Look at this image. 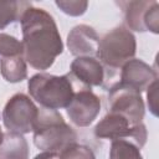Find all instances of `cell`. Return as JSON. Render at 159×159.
Segmentation results:
<instances>
[{
  "label": "cell",
  "instance_id": "1",
  "mask_svg": "<svg viewBox=\"0 0 159 159\" xmlns=\"http://www.w3.org/2000/svg\"><path fill=\"white\" fill-rule=\"evenodd\" d=\"M20 24L26 63L35 70H48L63 52V42L55 19L46 10L30 6L22 14Z\"/></svg>",
  "mask_w": 159,
  "mask_h": 159
},
{
  "label": "cell",
  "instance_id": "2",
  "mask_svg": "<svg viewBox=\"0 0 159 159\" xmlns=\"http://www.w3.org/2000/svg\"><path fill=\"white\" fill-rule=\"evenodd\" d=\"M81 87L84 86L80 83L71 72L62 76L40 72L27 81L30 97L42 108L53 111L67 108L75 92Z\"/></svg>",
  "mask_w": 159,
  "mask_h": 159
},
{
  "label": "cell",
  "instance_id": "3",
  "mask_svg": "<svg viewBox=\"0 0 159 159\" xmlns=\"http://www.w3.org/2000/svg\"><path fill=\"white\" fill-rule=\"evenodd\" d=\"M34 144L42 152L60 153L77 142V133L67 124L58 111L40 108L34 127Z\"/></svg>",
  "mask_w": 159,
  "mask_h": 159
},
{
  "label": "cell",
  "instance_id": "4",
  "mask_svg": "<svg viewBox=\"0 0 159 159\" xmlns=\"http://www.w3.org/2000/svg\"><path fill=\"white\" fill-rule=\"evenodd\" d=\"M137 52L135 36L124 26H117L99 39L97 58L104 68L118 70L134 58Z\"/></svg>",
  "mask_w": 159,
  "mask_h": 159
},
{
  "label": "cell",
  "instance_id": "5",
  "mask_svg": "<svg viewBox=\"0 0 159 159\" xmlns=\"http://www.w3.org/2000/svg\"><path fill=\"white\" fill-rule=\"evenodd\" d=\"M93 133L97 138L101 139H124L135 144L142 149L148 138L147 127L142 123L133 124L129 119L119 113L108 112L94 127Z\"/></svg>",
  "mask_w": 159,
  "mask_h": 159
},
{
  "label": "cell",
  "instance_id": "6",
  "mask_svg": "<svg viewBox=\"0 0 159 159\" xmlns=\"http://www.w3.org/2000/svg\"><path fill=\"white\" fill-rule=\"evenodd\" d=\"M37 117L39 108L25 93L11 96L1 113V119L7 132L22 135L34 130Z\"/></svg>",
  "mask_w": 159,
  "mask_h": 159
},
{
  "label": "cell",
  "instance_id": "7",
  "mask_svg": "<svg viewBox=\"0 0 159 159\" xmlns=\"http://www.w3.org/2000/svg\"><path fill=\"white\" fill-rule=\"evenodd\" d=\"M124 14L128 30L159 34V4L155 0H129L117 2Z\"/></svg>",
  "mask_w": 159,
  "mask_h": 159
},
{
  "label": "cell",
  "instance_id": "8",
  "mask_svg": "<svg viewBox=\"0 0 159 159\" xmlns=\"http://www.w3.org/2000/svg\"><path fill=\"white\" fill-rule=\"evenodd\" d=\"M108 106V112L119 113L129 119L133 124L142 123L144 118L145 106L142 94L135 89L119 84L118 82L109 87Z\"/></svg>",
  "mask_w": 159,
  "mask_h": 159
},
{
  "label": "cell",
  "instance_id": "9",
  "mask_svg": "<svg viewBox=\"0 0 159 159\" xmlns=\"http://www.w3.org/2000/svg\"><path fill=\"white\" fill-rule=\"evenodd\" d=\"M70 120L77 127H88L101 112V99L91 88H78L66 108Z\"/></svg>",
  "mask_w": 159,
  "mask_h": 159
},
{
  "label": "cell",
  "instance_id": "10",
  "mask_svg": "<svg viewBox=\"0 0 159 159\" xmlns=\"http://www.w3.org/2000/svg\"><path fill=\"white\" fill-rule=\"evenodd\" d=\"M157 80L158 73L152 66L140 58H132L120 67L118 83L142 93Z\"/></svg>",
  "mask_w": 159,
  "mask_h": 159
},
{
  "label": "cell",
  "instance_id": "11",
  "mask_svg": "<svg viewBox=\"0 0 159 159\" xmlns=\"http://www.w3.org/2000/svg\"><path fill=\"white\" fill-rule=\"evenodd\" d=\"M66 43L71 55L76 57H96L99 36L93 27L81 24L72 27L67 35Z\"/></svg>",
  "mask_w": 159,
  "mask_h": 159
},
{
  "label": "cell",
  "instance_id": "12",
  "mask_svg": "<svg viewBox=\"0 0 159 159\" xmlns=\"http://www.w3.org/2000/svg\"><path fill=\"white\" fill-rule=\"evenodd\" d=\"M70 72L88 88L102 86L106 78V68L97 57H76L71 63Z\"/></svg>",
  "mask_w": 159,
  "mask_h": 159
},
{
  "label": "cell",
  "instance_id": "13",
  "mask_svg": "<svg viewBox=\"0 0 159 159\" xmlns=\"http://www.w3.org/2000/svg\"><path fill=\"white\" fill-rule=\"evenodd\" d=\"M30 149L22 134L6 132L0 144V159H29Z\"/></svg>",
  "mask_w": 159,
  "mask_h": 159
},
{
  "label": "cell",
  "instance_id": "14",
  "mask_svg": "<svg viewBox=\"0 0 159 159\" xmlns=\"http://www.w3.org/2000/svg\"><path fill=\"white\" fill-rule=\"evenodd\" d=\"M0 73L6 82L19 83L27 77V66L24 56L0 58Z\"/></svg>",
  "mask_w": 159,
  "mask_h": 159
},
{
  "label": "cell",
  "instance_id": "15",
  "mask_svg": "<svg viewBox=\"0 0 159 159\" xmlns=\"http://www.w3.org/2000/svg\"><path fill=\"white\" fill-rule=\"evenodd\" d=\"M30 6H32L30 1H0V30L20 21L25 10Z\"/></svg>",
  "mask_w": 159,
  "mask_h": 159
},
{
  "label": "cell",
  "instance_id": "16",
  "mask_svg": "<svg viewBox=\"0 0 159 159\" xmlns=\"http://www.w3.org/2000/svg\"><path fill=\"white\" fill-rule=\"evenodd\" d=\"M108 159H143L140 149L129 140H112Z\"/></svg>",
  "mask_w": 159,
  "mask_h": 159
},
{
  "label": "cell",
  "instance_id": "17",
  "mask_svg": "<svg viewBox=\"0 0 159 159\" xmlns=\"http://www.w3.org/2000/svg\"><path fill=\"white\" fill-rule=\"evenodd\" d=\"M12 56H24L22 42L15 36L0 32V58Z\"/></svg>",
  "mask_w": 159,
  "mask_h": 159
},
{
  "label": "cell",
  "instance_id": "18",
  "mask_svg": "<svg viewBox=\"0 0 159 159\" xmlns=\"http://www.w3.org/2000/svg\"><path fill=\"white\" fill-rule=\"evenodd\" d=\"M60 159H96L94 152L84 144L72 143L58 153Z\"/></svg>",
  "mask_w": 159,
  "mask_h": 159
},
{
  "label": "cell",
  "instance_id": "19",
  "mask_svg": "<svg viewBox=\"0 0 159 159\" xmlns=\"http://www.w3.org/2000/svg\"><path fill=\"white\" fill-rule=\"evenodd\" d=\"M56 6L70 16H81L87 11L88 1L83 0H57Z\"/></svg>",
  "mask_w": 159,
  "mask_h": 159
},
{
  "label": "cell",
  "instance_id": "20",
  "mask_svg": "<svg viewBox=\"0 0 159 159\" xmlns=\"http://www.w3.org/2000/svg\"><path fill=\"white\" fill-rule=\"evenodd\" d=\"M145 91H147L148 108L154 117H158V80L154 81Z\"/></svg>",
  "mask_w": 159,
  "mask_h": 159
},
{
  "label": "cell",
  "instance_id": "21",
  "mask_svg": "<svg viewBox=\"0 0 159 159\" xmlns=\"http://www.w3.org/2000/svg\"><path fill=\"white\" fill-rule=\"evenodd\" d=\"M34 159H60V155L58 153H55V152H42L37 154Z\"/></svg>",
  "mask_w": 159,
  "mask_h": 159
},
{
  "label": "cell",
  "instance_id": "22",
  "mask_svg": "<svg viewBox=\"0 0 159 159\" xmlns=\"http://www.w3.org/2000/svg\"><path fill=\"white\" fill-rule=\"evenodd\" d=\"M2 139H4V132L1 130V127H0V144L2 143Z\"/></svg>",
  "mask_w": 159,
  "mask_h": 159
}]
</instances>
